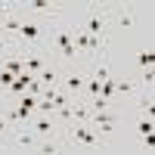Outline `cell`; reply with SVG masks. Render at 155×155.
<instances>
[{
  "label": "cell",
  "instance_id": "obj_1",
  "mask_svg": "<svg viewBox=\"0 0 155 155\" xmlns=\"http://www.w3.org/2000/svg\"><path fill=\"white\" fill-rule=\"evenodd\" d=\"M62 140H65V149H81V152L106 149V134H99L90 124H74V121L65 124L62 127Z\"/></svg>",
  "mask_w": 155,
  "mask_h": 155
},
{
  "label": "cell",
  "instance_id": "obj_2",
  "mask_svg": "<svg viewBox=\"0 0 155 155\" xmlns=\"http://www.w3.org/2000/svg\"><path fill=\"white\" fill-rule=\"evenodd\" d=\"M12 41H16L19 50H41V44L47 41V28H44V22L25 12L22 22H19V28H16V34H12Z\"/></svg>",
  "mask_w": 155,
  "mask_h": 155
},
{
  "label": "cell",
  "instance_id": "obj_3",
  "mask_svg": "<svg viewBox=\"0 0 155 155\" xmlns=\"http://www.w3.org/2000/svg\"><path fill=\"white\" fill-rule=\"evenodd\" d=\"M50 47H53V53L59 56V65L62 62H78V47H74V22H65L62 28H56L50 34Z\"/></svg>",
  "mask_w": 155,
  "mask_h": 155
},
{
  "label": "cell",
  "instance_id": "obj_4",
  "mask_svg": "<svg viewBox=\"0 0 155 155\" xmlns=\"http://www.w3.org/2000/svg\"><path fill=\"white\" fill-rule=\"evenodd\" d=\"M109 12L112 9H99V6H90L81 19H74L90 37H106V25H109Z\"/></svg>",
  "mask_w": 155,
  "mask_h": 155
},
{
  "label": "cell",
  "instance_id": "obj_5",
  "mask_svg": "<svg viewBox=\"0 0 155 155\" xmlns=\"http://www.w3.org/2000/svg\"><path fill=\"white\" fill-rule=\"evenodd\" d=\"M124 121V112H115V109H102V112H93V118H90V127H96L99 134H115V127Z\"/></svg>",
  "mask_w": 155,
  "mask_h": 155
},
{
  "label": "cell",
  "instance_id": "obj_6",
  "mask_svg": "<svg viewBox=\"0 0 155 155\" xmlns=\"http://www.w3.org/2000/svg\"><path fill=\"white\" fill-rule=\"evenodd\" d=\"M31 130L37 134V140H47V137H59L62 127L53 115H44V112H34L31 115Z\"/></svg>",
  "mask_w": 155,
  "mask_h": 155
},
{
  "label": "cell",
  "instance_id": "obj_7",
  "mask_svg": "<svg viewBox=\"0 0 155 155\" xmlns=\"http://www.w3.org/2000/svg\"><path fill=\"white\" fill-rule=\"evenodd\" d=\"M84 84H87V71H81V68H68V71H62L59 87H62V90H68L74 99L84 93Z\"/></svg>",
  "mask_w": 155,
  "mask_h": 155
},
{
  "label": "cell",
  "instance_id": "obj_8",
  "mask_svg": "<svg viewBox=\"0 0 155 155\" xmlns=\"http://www.w3.org/2000/svg\"><path fill=\"white\" fill-rule=\"evenodd\" d=\"M22 9L28 12V16H47V19H53V16H59L62 12V6L59 3H47V0H28V3H22Z\"/></svg>",
  "mask_w": 155,
  "mask_h": 155
},
{
  "label": "cell",
  "instance_id": "obj_9",
  "mask_svg": "<svg viewBox=\"0 0 155 155\" xmlns=\"http://www.w3.org/2000/svg\"><path fill=\"white\" fill-rule=\"evenodd\" d=\"M37 143H41V140H37V134L31 130V124L12 130V146H16V149H37Z\"/></svg>",
  "mask_w": 155,
  "mask_h": 155
},
{
  "label": "cell",
  "instance_id": "obj_10",
  "mask_svg": "<svg viewBox=\"0 0 155 155\" xmlns=\"http://www.w3.org/2000/svg\"><path fill=\"white\" fill-rule=\"evenodd\" d=\"M34 78H37L44 87H59V81H62V68H59V62H47V65L37 71Z\"/></svg>",
  "mask_w": 155,
  "mask_h": 155
},
{
  "label": "cell",
  "instance_id": "obj_11",
  "mask_svg": "<svg viewBox=\"0 0 155 155\" xmlns=\"http://www.w3.org/2000/svg\"><path fill=\"white\" fill-rule=\"evenodd\" d=\"M22 53H25V71H28V74H37V71L50 62V59L44 56V50H22Z\"/></svg>",
  "mask_w": 155,
  "mask_h": 155
},
{
  "label": "cell",
  "instance_id": "obj_12",
  "mask_svg": "<svg viewBox=\"0 0 155 155\" xmlns=\"http://www.w3.org/2000/svg\"><path fill=\"white\" fill-rule=\"evenodd\" d=\"M90 118H93V109H90L87 99H74L71 102V121L74 124H90ZM68 121V124H71Z\"/></svg>",
  "mask_w": 155,
  "mask_h": 155
},
{
  "label": "cell",
  "instance_id": "obj_13",
  "mask_svg": "<svg viewBox=\"0 0 155 155\" xmlns=\"http://www.w3.org/2000/svg\"><path fill=\"white\" fill-rule=\"evenodd\" d=\"M137 93H140L137 78H118V81H115V96H121V99H134Z\"/></svg>",
  "mask_w": 155,
  "mask_h": 155
},
{
  "label": "cell",
  "instance_id": "obj_14",
  "mask_svg": "<svg viewBox=\"0 0 155 155\" xmlns=\"http://www.w3.org/2000/svg\"><path fill=\"white\" fill-rule=\"evenodd\" d=\"M31 78L34 74H28V71H22V74H16V81H12L9 87H6V96H9V102H16L25 90H28V84H31Z\"/></svg>",
  "mask_w": 155,
  "mask_h": 155
},
{
  "label": "cell",
  "instance_id": "obj_15",
  "mask_svg": "<svg viewBox=\"0 0 155 155\" xmlns=\"http://www.w3.org/2000/svg\"><path fill=\"white\" fill-rule=\"evenodd\" d=\"M90 41H93V37L74 22V47H78V56H90Z\"/></svg>",
  "mask_w": 155,
  "mask_h": 155
},
{
  "label": "cell",
  "instance_id": "obj_16",
  "mask_svg": "<svg viewBox=\"0 0 155 155\" xmlns=\"http://www.w3.org/2000/svg\"><path fill=\"white\" fill-rule=\"evenodd\" d=\"M134 65H137V68H143V71L152 68V65H155V50H140V53L134 56Z\"/></svg>",
  "mask_w": 155,
  "mask_h": 155
},
{
  "label": "cell",
  "instance_id": "obj_17",
  "mask_svg": "<svg viewBox=\"0 0 155 155\" xmlns=\"http://www.w3.org/2000/svg\"><path fill=\"white\" fill-rule=\"evenodd\" d=\"M149 130H155V121L137 112V118H134V134H137V137H143V134H149Z\"/></svg>",
  "mask_w": 155,
  "mask_h": 155
},
{
  "label": "cell",
  "instance_id": "obj_18",
  "mask_svg": "<svg viewBox=\"0 0 155 155\" xmlns=\"http://www.w3.org/2000/svg\"><path fill=\"white\" fill-rule=\"evenodd\" d=\"M16 41H12V37L9 34H3V31H0V59H6V56H12V53H16Z\"/></svg>",
  "mask_w": 155,
  "mask_h": 155
},
{
  "label": "cell",
  "instance_id": "obj_19",
  "mask_svg": "<svg viewBox=\"0 0 155 155\" xmlns=\"http://www.w3.org/2000/svg\"><path fill=\"white\" fill-rule=\"evenodd\" d=\"M137 84H140V90H152V87H155V65L146 68L143 74H140V78H137Z\"/></svg>",
  "mask_w": 155,
  "mask_h": 155
},
{
  "label": "cell",
  "instance_id": "obj_20",
  "mask_svg": "<svg viewBox=\"0 0 155 155\" xmlns=\"http://www.w3.org/2000/svg\"><path fill=\"white\" fill-rule=\"evenodd\" d=\"M22 6H16V3H0V31H3V25H6V19L9 16H16Z\"/></svg>",
  "mask_w": 155,
  "mask_h": 155
},
{
  "label": "cell",
  "instance_id": "obj_21",
  "mask_svg": "<svg viewBox=\"0 0 155 155\" xmlns=\"http://www.w3.org/2000/svg\"><path fill=\"white\" fill-rule=\"evenodd\" d=\"M137 25V16L130 9H118V28H134Z\"/></svg>",
  "mask_w": 155,
  "mask_h": 155
},
{
  "label": "cell",
  "instance_id": "obj_22",
  "mask_svg": "<svg viewBox=\"0 0 155 155\" xmlns=\"http://www.w3.org/2000/svg\"><path fill=\"white\" fill-rule=\"evenodd\" d=\"M90 74H93V78H99V81H109V78H115V74H112V68L106 65V62H96V65L90 68Z\"/></svg>",
  "mask_w": 155,
  "mask_h": 155
},
{
  "label": "cell",
  "instance_id": "obj_23",
  "mask_svg": "<svg viewBox=\"0 0 155 155\" xmlns=\"http://www.w3.org/2000/svg\"><path fill=\"white\" fill-rule=\"evenodd\" d=\"M115 81H118V78H109V81H102L99 96H106V99H112V102H115Z\"/></svg>",
  "mask_w": 155,
  "mask_h": 155
},
{
  "label": "cell",
  "instance_id": "obj_24",
  "mask_svg": "<svg viewBox=\"0 0 155 155\" xmlns=\"http://www.w3.org/2000/svg\"><path fill=\"white\" fill-rule=\"evenodd\" d=\"M6 137H12V127H9V121L3 118V112H0V140H6Z\"/></svg>",
  "mask_w": 155,
  "mask_h": 155
}]
</instances>
